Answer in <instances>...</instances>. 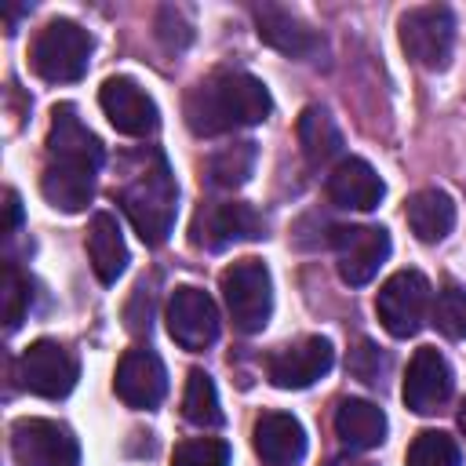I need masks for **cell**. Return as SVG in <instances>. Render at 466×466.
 Here are the masks:
<instances>
[{
  "mask_svg": "<svg viewBox=\"0 0 466 466\" xmlns=\"http://www.w3.org/2000/svg\"><path fill=\"white\" fill-rule=\"evenodd\" d=\"M164 317H167V335L189 353L208 350L218 339V309H215L211 295L193 284H182L171 291Z\"/></svg>",
  "mask_w": 466,
  "mask_h": 466,
  "instance_id": "30bf717a",
  "label": "cell"
},
{
  "mask_svg": "<svg viewBox=\"0 0 466 466\" xmlns=\"http://www.w3.org/2000/svg\"><path fill=\"white\" fill-rule=\"evenodd\" d=\"M382 193H386V186H382L379 171L360 157H342L328 175V197L339 208L371 211V208H379Z\"/></svg>",
  "mask_w": 466,
  "mask_h": 466,
  "instance_id": "d6986e66",
  "label": "cell"
},
{
  "mask_svg": "<svg viewBox=\"0 0 466 466\" xmlns=\"http://www.w3.org/2000/svg\"><path fill=\"white\" fill-rule=\"evenodd\" d=\"M15 466H80V444L55 419H18L11 426Z\"/></svg>",
  "mask_w": 466,
  "mask_h": 466,
  "instance_id": "ba28073f",
  "label": "cell"
},
{
  "mask_svg": "<svg viewBox=\"0 0 466 466\" xmlns=\"http://www.w3.org/2000/svg\"><path fill=\"white\" fill-rule=\"evenodd\" d=\"M171 466H229V444L218 437L182 441L171 455Z\"/></svg>",
  "mask_w": 466,
  "mask_h": 466,
  "instance_id": "f1b7e54d",
  "label": "cell"
},
{
  "mask_svg": "<svg viewBox=\"0 0 466 466\" xmlns=\"http://www.w3.org/2000/svg\"><path fill=\"white\" fill-rule=\"evenodd\" d=\"M29 302H33V284H29V277H25L15 262H7V266H4V324H7V331H15V328L22 324Z\"/></svg>",
  "mask_w": 466,
  "mask_h": 466,
  "instance_id": "83f0119b",
  "label": "cell"
},
{
  "mask_svg": "<svg viewBox=\"0 0 466 466\" xmlns=\"http://www.w3.org/2000/svg\"><path fill=\"white\" fill-rule=\"evenodd\" d=\"M262 233H266V218L251 204H240V200L208 204V208H200V215L193 222V244H204V248L258 240Z\"/></svg>",
  "mask_w": 466,
  "mask_h": 466,
  "instance_id": "2e32d148",
  "label": "cell"
},
{
  "mask_svg": "<svg viewBox=\"0 0 466 466\" xmlns=\"http://www.w3.org/2000/svg\"><path fill=\"white\" fill-rule=\"evenodd\" d=\"M408 466H462L459 441L444 430H422L408 444Z\"/></svg>",
  "mask_w": 466,
  "mask_h": 466,
  "instance_id": "484cf974",
  "label": "cell"
},
{
  "mask_svg": "<svg viewBox=\"0 0 466 466\" xmlns=\"http://www.w3.org/2000/svg\"><path fill=\"white\" fill-rule=\"evenodd\" d=\"M335 364V350L328 339L309 335L291 346H280L266 357V375L277 390H306L317 379H324Z\"/></svg>",
  "mask_w": 466,
  "mask_h": 466,
  "instance_id": "8fae6325",
  "label": "cell"
},
{
  "mask_svg": "<svg viewBox=\"0 0 466 466\" xmlns=\"http://www.w3.org/2000/svg\"><path fill=\"white\" fill-rule=\"evenodd\" d=\"M295 131H299L302 157L313 167H320V164H328V160H335L342 153V131H339V124L331 120V113L324 106H306L299 113Z\"/></svg>",
  "mask_w": 466,
  "mask_h": 466,
  "instance_id": "603a6c76",
  "label": "cell"
},
{
  "mask_svg": "<svg viewBox=\"0 0 466 466\" xmlns=\"http://www.w3.org/2000/svg\"><path fill=\"white\" fill-rule=\"evenodd\" d=\"M335 433L353 451H371L386 441V411L360 397H342L335 408Z\"/></svg>",
  "mask_w": 466,
  "mask_h": 466,
  "instance_id": "ffe728a7",
  "label": "cell"
},
{
  "mask_svg": "<svg viewBox=\"0 0 466 466\" xmlns=\"http://www.w3.org/2000/svg\"><path fill=\"white\" fill-rule=\"evenodd\" d=\"M251 444L266 466H299L306 455V433L288 411H262L255 419Z\"/></svg>",
  "mask_w": 466,
  "mask_h": 466,
  "instance_id": "ac0fdd59",
  "label": "cell"
},
{
  "mask_svg": "<svg viewBox=\"0 0 466 466\" xmlns=\"http://www.w3.org/2000/svg\"><path fill=\"white\" fill-rule=\"evenodd\" d=\"M18 382L36 397L58 400L76 386V357L55 339H36L18 357Z\"/></svg>",
  "mask_w": 466,
  "mask_h": 466,
  "instance_id": "9c48e42d",
  "label": "cell"
},
{
  "mask_svg": "<svg viewBox=\"0 0 466 466\" xmlns=\"http://www.w3.org/2000/svg\"><path fill=\"white\" fill-rule=\"evenodd\" d=\"M400 47L408 58L422 69H444L455 47V15L444 4H426V7H408L397 22Z\"/></svg>",
  "mask_w": 466,
  "mask_h": 466,
  "instance_id": "8992f818",
  "label": "cell"
},
{
  "mask_svg": "<svg viewBox=\"0 0 466 466\" xmlns=\"http://www.w3.org/2000/svg\"><path fill=\"white\" fill-rule=\"evenodd\" d=\"M87 62H91V36L69 18L47 22L29 47V66L47 84L80 80L87 73Z\"/></svg>",
  "mask_w": 466,
  "mask_h": 466,
  "instance_id": "277c9868",
  "label": "cell"
},
{
  "mask_svg": "<svg viewBox=\"0 0 466 466\" xmlns=\"http://www.w3.org/2000/svg\"><path fill=\"white\" fill-rule=\"evenodd\" d=\"M433 324L448 339H466V291L459 284H444L433 302Z\"/></svg>",
  "mask_w": 466,
  "mask_h": 466,
  "instance_id": "4316f807",
  "label": "cell"
},
{
  "mask_svg": "<svg viewBox=\"0 0 466 466\" xmlns=\"http://www.w3.org/2000/svg\"><path fill=\"white\" fill-rule=\"evenodd\" d=\"M404 218H408L411 233H415L422 244H437V240H444V237L451 233V226H455V204H451V197H448L444 189H433V186H430V189H419V193L408 197Z\"/></svg>",
  "mask_w": 466,
  "mask_h": 466,
  "instance_id": "7402d4cb",
  "label": "cell"
},
{
  "mask_svg": "<svg viewBox=\"0 0 466 466\" xmlns=\"http://www.w3.org/2000/svg\"><path fill=\"white\" fill-rule=\"evenodd\" d=\"M273 109L266 84L240 69H215L186 95V124L197 135H226L262 124Z\"/></svg>",
  "mask_w": 466,
  "mask_h": 466,
  "instance_id": "7a4b0ae2",
  "label": "cell"
},
{
  "mask_svg": "<svg viewBox=\"0 0 466 466\" xmlns=\"http://www.w3.org/2000/svg\"><path fill=\"white\" fill-rule=\"evenodd\" d=\"M222 299L237 331L255 335L273 313V280L258 258H237L222 269Z\"/></svg>",
  "mask_w": 466,
  "mask_h": 466,
  "instance_id": "5b68a950",
  "label": "cell"
},
{
  "mask_svg": "<svg viewBox=\"0 0 466 466\" xmlns=\"http://www.w3.org/2000/svg\"><path fill=\"white\" fill-rule=\"evenodd\" d=\"M451 390H455V375H451L444 353L433 346H419L404 371V390H400L404 404L419 415H433L448 404Z\"/></svg>",
  "mask_w": 466,
  "mask_h": 466,
  "instance_id": "4fadbf2b",
  "label": "cell"
},
{
  "mask_svg": "<svg viewBox=\"0 0 466 466\" xmlns=\"http://www.w3.org/2000/svg\"><path fill=\"white\" fill-rule=\"evenodd\" d=\"M331 244L339 258V277L353 288L368 284L390 258V233L382 226H339Z\"/></svg>",
  "mask_w": 466,
  "mask_h": 466,
  "instance_id": "7c38bea8",
  "label": "cell"
},
{
  "mask_svg": "<svg viewBox=\"0 0 466 466\" xmlns=\"http://www.w3.org/2000/svg\"><path fill=\"white\" fill-rule=\"evenodd\" d=\"M382 368H386V360H382V353L371 346V342H360L353 353H350V371L360 379V382H368V386H379L382 379Z\"/></svg>",
  "mask_w": 466,
  "mask_h": 466,
  "instance_id": "f546056e",
  "label": "cell"
},
{
  "mask_svg": "<svg viewBox=\"0 0 466 466\" xmlns=\"http://www.w3.org/2000/svg\"><path fill=\"white\" fill-rule=\"evenodd\" d=\"M18 218H22V204H18V193L15 189H7V233H15V226H18Z\"/></svg>",
  "mask_w": 466,
  "mask_h": 466,
  "instance_id": "4dcf8cb0",
  "label": "cell"
},
{
  "mask_svg": "<svg viewBox=\"0 0 466 466\" xmlns=\"http://www.w3.org/2000/svg\"><path fill=\"white\" fill-rule=\"evenodd\" d=\"M98 106L102 113L109 116V124L120 131V135H131V138H146L157 131L160 124V113H157V102L131 80V76H109L98 91Z\"/></svg>",
  "mask_w": 466,
  "mask_h": 466,
  "instance_id": "5bb4252c",
  "label": "cell"
},
{
  "mask_svg": "<svg viewBox=\"0 0 466 466\" xmlns=\"http://www.w3.org/2000/svg\"><path fill=\"white\" fill-rule=\"evenodd\" d=\"M328 466H371V462H364V459H350V455H339V459H331Z\"/></svg>",
  "mask_w": 466,
  "mask_h": 466,
  "instance_id": "1f68e13d",
  "label": "cell"
},
{
  "mask_svg": "<svg viewBox=\"0 0 466 466\" xmlns=\"http://www.w3.org/2000/svg\"><path fill=\"white\" fill-rule=\"evenodd\" d=\"M182 415L186 422L200 426V430H215L222 426V404H218V390L211 382L208 371L193 368L186 379V393H182Z\"/></svg>",
  "mask_w": 466,
  "mask_h": 466,
  "instance_id": "cb8c5ba5",
  "label": "cell"
},
{
  "mask_svg": "<svg viewBox=\"0 0 466 466\" xmlns=\"http://www.w3.org/2000/svg\"><path fill=\"white\" fill-rule=\"evenodd\" d=\"M120 208L131 218L142 244L167 240V233L175 226V211H178V186H175V175L164 157H153V164L142 167L120 189Z\"/></svg>",
  "mask_w": 466,
  "mask_h": 466,
  "instance_id": "3957f363",
  "label": "cell"
},
{
  "mask_svg": "<svg viewBox=\"0 0 466 466\" xmlns=\"http://www.w3.org/2000/svg\"><path fill=\"white\" fill-rule=\"evenodd\" d=\"M102 167V142L76 116L69 102L51 109L47 131V164L40 175L44 200L66 215H76L95 197V175Z\"/></svg>",
  "mask_w": 466,
  "mask_h": 466,
  "instance_id": "6da1fadb",
  "label": "cell"
},
{
  "mask_svg": "<svg viewBox=\"0 0 466 466\" xmlns=\"http://www.w3.org/2000/svg\"><path fill=\"white\" fill-rule=\"evenodd\" d=\"M251 15H255V33H258V40H266L269 47H277L280 55H288V58H317L320 51H324V36L313 29V25H306L295 11H288V7H277V4H255L251 7Z\"/></svg>",
  "mask_w": 466,
  "mask_h": 466,
  "instance_id": "e0dca14e",
  "label": "cell"
},
{
  "mask_svg": "<svg viewBox=\"0 0 466 466\" xmlns=\"http://www.w3.org/2000/svg\"><path fill=\"white\" fill-rule=\"evenodd\" d=\"M255 142H237V146H226L218 149L211 160H208V178L222 189H237L248 182L251 167H255Z\"/></svg>",
  "mask_w": 466,
  "mask_h": 466,
  "instance_id": "d4e9b609",
  "label": "cell"
},
{
  "mask_svg": "<svg viewBox=\"0 0 466 466\" xmlns=\"http://www.w3.org/2000/svg\"><path fill=\"white\" fill-rule=\"evenodd\" d=\"M87 258L102 284H116V277L127 269V244L109 211H98L87 226Z\"/></svg>",
  "mask_w": 466,
  "mask_h": 466,
  "instance_id": "44dd1931",
  "label": "cell"
},
{
  "mask_svg": "<svg viewBox=\"0 0 466 466\" xmlns=\"http://www.w3.org/2000/svg\"><path fill=\"white\" fill-rule=\"evenodd\" d=\"M113 390H116V397H120L127 408H135V411H153V408L164 400V393H167V371H164V364H160V357H157L153 350L135 346V350H127V353L120 357Z\"/></svg>",
  "mask_w": 466,
  "mask_h": 466,
  "instance_id": "9a60e30c",
  "label": "cell"
},
{
  "mask_svg": "<svg viewBox=\"0 0 466 466\" xmlns=\"http://www.w3.org/2000/svg\"><path fill=\"white\" fill-rule=\"evenodd\" d=\"M459 426H462V433H466V404H462V411H459Z\"/></svg>",
  "mask_w": 466,
  "mask_h": 466,
  "instance_id": "d6a6232c",
  "label": "cell"
},
{
  "mask_svg": "<svg viewBox=\"0 0 466 466\" xmlns=\"http://www.w3.org/2000/svg\"><path fill=\"white\" fill-rule=\"evenodd\" d=\"M375 313H379L382 328L393 339L415 335L426 324V313H430V280L419 269L393 273L375 295Z\"/></svg>",
  "mask_w": 466,
  "mask_h": 466,
  "instance_id": "52a82bcc",
  "label": "cell"
}]
</instances>
